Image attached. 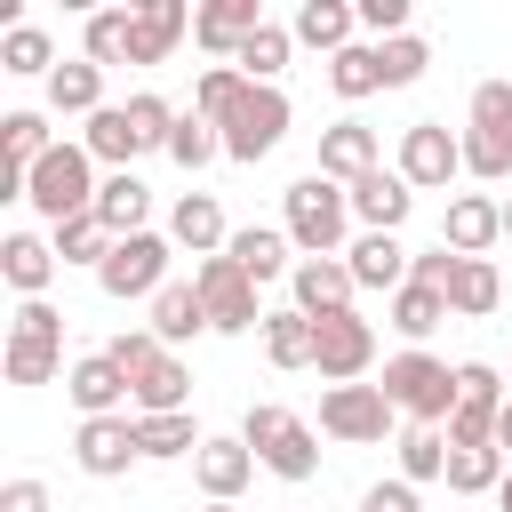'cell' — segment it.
Instances as JSON below:
<instances>
[{"label":"cell","mask_w":512,"mask_h":512,"mask_svg":"<svg viewBox=\"0 0 512 512\" xmlns=\"http://www.w3.org/2000/svg\"><path fill=\"white\" fill-rule=\"evenodd\" d=\"M280 232L296 240V256H344V232H352V192L328 184L320 168L296 176L280 192Z\"/></svg>","instance_id":"cell-1"},{"label":"cell","mask_w":512,"mask_h":512,"mask_svg":"<svg viewBox=\"0 0 512 512\" xmlns=\"http://www.w3.org/2000/svg\"><path fill=\"white\" fill-rule=\"evenodd\" d=\"M240 440L256 448V464H264L272 480H312V472H320V432H312L296 408H280V400H256V408L240 416Z\"/></svg>","instance_id":"cell-2"},{"label":"cell","mask_w":512,"mask_h":512,"mask_svg":"<svg viewBox=\"0 0 512 512\" xmlns=\"http://www.w3.org/2000/svg\"><path fill=\"white\" fill-rule=\"evenodd\" d=\"M384 400H392L408 424H432V432H440V424L456 416V368L432 360L424 344H408V352L384 360Z\"/></svg>","instance_id":"cell-3"},{"label":"cell","mask_w":512,"mask_h":512,"mask_svg":"<svg viewBox=\"0 0 512 512\" xmlns=\"http://www.w3.org/2000/svg\"><path fill=\"white\" fill-rule=\"evenodd\" d=\"M464 168L472 176H512V80H480L464 104Z\"/></svg>","instance_id":"cell-4"},{"label":"cell","mask_w":512,"mask_h":512,"mask_svg":"<svg viewBox=\"0 0 512 512\" xmlns=\"http://www.w3.org/2000/svg\"><path fill=\"white\" fill-rule=\"evenodd\" d=\"M96 192H104V184H96L88 144H56V152L32 168V192H24V200H32L48 224H72V216H88V208H96Z\"/></svg>","instance_id":"cell-5"},{"label":"cell","mask_w":512,"mask_h":512,"mask_svg":"<svg viewBox=\"0 0 512 512\" xmlns=\"http://www.w3.org/2000/svg\"><path fill=\"white\" fill-rule=\"evenodd\" d=\"M56 360H64V312H56L48 296L16 304V320H8V352H0L8 384H48Z\"/></svg>","instance_id":"cell-6"},{"label":"cell","mask_w":512,"mask_h":512,"mask_svg":"<svg viewBox=\"0 0 512 512\" xmlns=\"http://www.w3.org/2000/svg\"><path fill=\"white\" fill-rule=\"evenodd\" d=\"M168 232H128V240H112V256H104V272H96V288L112 296V304H128V296H160L168 288Z\"/></svg>","instance_id":"cell-7"},{"label":"cell","mask_w":512,"mask_h":512,"mask_svg":"<svg viewBox=\"0 0 512 512\" xmlns=\"http://www.w3.org/2000/svg\"><path fill=\"white\" fill-rule=\"evenodd\" d=\"M192 288H200V304H208V328H216V336H248V328H264L256 280H248L232 256H200V264H192Z\"/></svg>","instance_id":"cell-8"},{"label":"cell","mask_w":512,"mask_h":512,"mask_svg":"<svg viewBox=\"0 0 512 512\" xmlns=\"http://www.w3.org/2000/svg\"><path fill=\"white\" fill-rule=\"evenodd\" d=\"M216 136H224V160L256 168V160L288 136V96H280V88H264V80H248V96L232 104V120H224Z\"/></svg>","instance_id":"cell-9"},{"label":"cell","mask_w":512,"mask_h":512,"mask_svg":"<svg viewBox=\"0 0 512 512\" xmlns=\"http://www.w3.org/2000/svg\"><path fill=\"white\" fill-rule=\"evenodd\" d=\"M392 400H384V384H328L320 392V432L328 440H352V448H376L384 432H392Z\"/></svg>","instance_id":"cell-10"},{"label":"cell","mask_w":512,"mask_h":512,"mask_svg":"<svg viewBox=\"0 0 512 512\" xmlns=\"http://www.w3.org/2000/svg\"><path fill=\"white\" fill-rule=\"evenodd\" d=\"M416 192H440L456 168H464V136H448V120H416L400 128V160H392Z\"/></svg>","instance_id":"cell-11"},{"label":"cell","mask_w":512,"mask_h":512,"mask_svg":"<svg viewBox=\"0 0 512 512\" xmlns=\"http://www.w3.org/2000/svg\"><path fill=\"white\" fill-rule=\"evenodd\" d=\"M136 456H144V448H136V416H80V432H72V464H80L88 480H120Z\"/></svg>","instance_id":"cell-12"},{"label":"cell","mask_w":512,"mask_h":512,"mask_svg":"<svg viewBox=\"0 0 512 512\" xmlns=\"http://www.w3.org/2000/svg\"><path fill=\"white\" fill-rule=\"evenodd\" d=\"M288 288H296V312H304V320H336V312H352V296H360V280H352L344 256H296Z\"/></svg>","instance_id":"cell-13"},{"label":"cell","mask_w":512,"mask_h":512,"mask_svg":"<svg viewBox=\"0 0 512 512\" xmlns=\"http://www.w3.org/2000/svg\"><path fill=\"white\" fill-rule=\"evenodd\" d=\"M328 384H360L368 368H376V328L360 320V312H336V320H320V360H312Z\"/></svg>","instance_id":"cell-14"},{"label":"cell","mask_w":512,"mask_h":512,"mask_svg":"<svg viewBox=\"0 0 512 512\" xmlns=\"http://www.w3.org/2000/svg\"><path fill=\"white\" fill-rule=\"evenodd\" d=\"M192 480H200V496H208V504H232V496L256 480V448H248L240 432H208V440H200V456H192Z\"/></svg>","instance_id":"cell-15"},{"label":"cell","mask_w":512,"mask_h":512,"mask_svg":"<svg viewBox=\"0 0 512 512\" xmlns=\"http://www.w3.org/2000/svg\"><path fill=\"white\" fill-rule=\"evenodd\" d=\"M264 24H272L264 0H208V8H192V40H200L208 56H224V64H232Z\"/></svg>","instance_id":"cell-16"},{"label":"cell","mask_w":512,"mask_h":512,"mask_svg":"<svg viewBox=\"0 0 512 512\" xmlns=\"http://www.w3.org/2000/svg\"><path fill=\"white\" fill-rule=\"evenodd\" d=\"M496 240H504V200H488V192H456L448 216H440V248H456V256H488Z\"/></svg>","instance_id":"cell-17"},{"label":"cell","mask_w":512,"mask_h":512,"mask_svg":"<svg viewBox=\"0 0 512 512\" xmlns=\"http://www.w3.org/2000/svg\"><path fill=\"white\" fill-rule=\"evenodd\" d=\"M352 192V216L368 224V232H400L408 224V208H416V184L400 176V168H368L360 184H344Z\"/></svg>","instance_id":"cell-18"},{"label":"cell","mask_w":512,"mask_h":512,"mask_svg":"<svg viewBox=\"0 0 512 512\" xmlns=\"http://www.w3.org/2000/svg\"><path fill=\"white\" fill-rule=\"evenodd\" d=\"M128 392H136V416H176V408H192V368L160 344V352L128 376Z\"/></svg>","instance_id":"cell-19"},{"label":"cell","mask_w":512,"mask_h":512,"mask_svg":"<svg viewBox=\"0 0 512 512\" xmlns=\"http://www.w3.org/2000/svg\"><path fill=\"white\" fill-rule=\"evenodd\" d=\"M368 168H384L368 120H336V128H320V176H328V184H360Z\"/></svg>","instance_id":"cell-20"},{"label":"cell","mask_w":512,"mask_h":512,"mask_svg":"<svg viewBox=\"0 0 512 512\" xmlns=\"http://www.w3.org/2000/svg\"><path fill=\"white\" fill-rule=\"evenodd\" d=\"M344 264H352V280H360V288H384V296H400L416 256L400 248V232H360V240L344 248Z\"/></svg>","instance_id":"cell-21"},{"label":"cell","mask_w":512,"mask_h":512,"mask_svg":"<svg viewBox=\"0 0 512 512\" xmlns=\"http://www.w3.org/2000/svg\"><path fill=\"white\" fill-rule=\"evenodd\" d=\"M64 392H72V408H80V416H120V400H136L112 352H88V360H72Z\"/></svg>","instance_id":"cell-22"},{"label":"cell","mask_w":512,"mask_h":512,"mask_svg":"<svg viewBox=\"0 0 512 512\" xmlns=\"http://www.w3.org/2000/svg\"><path fill=\"white\" fill-rule=\"evenodd\" d=\"M184 32H192L184 0H136V48H128V64H168Z\"/></svg>","instance_id":"cell-23"},{"label":"cell","mask_w":512,"mask_h":512,"mask_svg":"<svg viewBox=\"0 0 512 512\" xmlns=\"http://www.w3.org/2000/svg\"><path fill=\"white\" fill-rule=\"evenodd\" d=\"M168 240H176V248H192V256H224V248H232V232H224L216 192H184V200L168 208Z\"/></svg>","instance_id":"cell-24"},{"label":"cell","mask_w":512,"mask_h":512,"mask_svg":"<svg viewBox=\"0 0 512 512\" xmlns=\"http://www.w3.org/2000/svg\"><path fill=\"white\" fill-rule=\"evenodd\" d=\"M0 280L32 304V296H48V280H56V240H40V232H8L0 240Z\"/></svg>","instance_id":"cell-25"},{"label":"cell","mask_w":512,"mask_h":512,"mask_svg":"<svg viewBox=\"0 0 512 512\" xmlns=\"http://www.w3.org/2000/svg\"><path fill=\"white\" fill-rule=\"evenodd\" d=\"M288 32H296L304 48H320V56H344L352 32H360V8H352V0H304Z\"/></svg>","instance_id":"cell-26"},{"label":"cell","mask_w":512,"mask_h":512,"mask_svg":"<svg viewBox=\"0 0 512 512\" xmlns=\"http://www.w3.org/2000/svg\"><path fill=\"white\" fill-rule=\"evenodd\" d=\"M112 240H128V232H144V216H152V192L136 184V168H112L104 176V192H96V208H88Z\"/></svg>","instance_id":"cell-27"},{"label":"cell","mask_w":512,"mask_h":512,"mask_svg":"<svg viewBox=\"0 0 512 512\" xmlns=\"http://www.w3.org/2000/svg\"><path fill=\"white\" fill-rule=\"evenodd\" d=\"M144 328H152L168 352H176V344H192V336L208 328V304H200V288H192V280H168V288L152 296V320H144Z\"/></svg>","instance_id":"cell-28"},{"label":"cell","mask_w":512,"mask_h":512,"mask_svg":"<svg viewBox=\"0 0 512 512\" xmlns=\"http://www.w3.org/2000/svg\"><path fill=\"white\" fill-rule=\"evenodd\" d=\"M288 248H296V240H288L280 224H248V232H232V248H224V256H232V264H240V272L264 288V280L296 272V264H288Z\"/></svg>","instance_id":"cell-29"},{"label":"cell","mask_w":512,"mask_h":512,"mask_svg":"<svg viewBox=\"0 0 512 512\" xmlns=\"http://www.w3.org/2000/svg\"><path fill=\"white\" fill-rule=\"evenodd\" d=\"M48 112H80V120H96V112H104V64H88V56L56 64V72H48Z\"/></svg>","instance_id":"cell-30"},{"label":"cell","mask_w":512,"mask_h":512,"mask_svg":"<svg viewBox=\"0 0 512 512\" xmlns=\"http://www.w3.org/2000/svg\"><path fill=\"white\" fill-rule=\"evenodd\" d=\"M264 352H272V368H312L320 360V320H304L296 304L264 312Z\"/></svg>","instance_id":"cell-31"},{"label":"cell","mask_w":512,"mask_h":512,"mask_svg":"<svg viewBox=\"0 0 512 512\" xmlns=\"http://www.w3.org/2000/svg\"><path fill=\"white\" fill-rule=\"evenodd\" d=\"M504 304V272L488 264V256H464L456 264V280H448V312H464V320H488Z\"/></svg>","instance_id":"cell-32"},{"label":"cell","mask_w":512,"mask_h":512,"mask_svg":"<svg viewBox=\"0 0 512 512\" xmlns=\"http://www.w3.org/2000/svg\"><path fill=\"white\" fill-rule=\"evenodd\" d=\"M200 424H192V408H176V416H136V448L152 456V464H168V456H200Z\"/></svg>","instance_id":"cell-33"},{"label":"cell","mask_w":512,"mask_h":512,"mask_svg":"<svg viewBox=\"0 0 512 512\" xmlns=\"http://www.w3.org/2000/svg\"><path fill=\"white\" fill-rule=\"evenodd\" d=\"M48 152H56V136H48L40 112H8V120H0V168H24V176H32Z\"/></svg>","instance_id":"cell-34"},{"label":"cell","mask_w":512,"mask_h":512,"mask_svg":"<svg viewBox=\"0 0 512 512\" xmlns=\"http://www.w3.org/2000/svg\"><path fill=\"white\" fill-rule=\"evenodd\" d=\"M392 448H400V480H408V488H424V480H448V432H432V424H408Z\"/></svg>","instance_id":"cell-35"},{"label":"cell","mask_w":512,"mask_h":512,"mask_svg":"<svg viewBox=\"0 0 512 512\" xmlns=\"http://www.w3.org/2000/svg\"><path fill=\"white\" fill-rule=\"evenodd\" d=\"M240 96H248V72H240V64H208V72L192 80V112H200L208 128H224Z\"/></svg>","instance_id":"cell-36"},{"label":"cell","mask_w":512,"mask_h":512,"mask_svg":"<svg viewBox=\"0 0 512 512\" xmlns=\"http://www.w3.org/2000/svg\"><path fill=\"white\" fill-rule=\"evenodd\" d=\"M0 72H16V80H48L56 72V40L40 32V24H16V32H0Z\"/></svg>","instance_id":"cell-37"},{"label":"cell","mask_w":512,"mask_h":512,"mask_svg":"<svg viewBox=\"0 0 512 512\" xmlns=\"http://www.w3.org/2000/svg\"><path fill=\"white\" fill-rule=\"evenodd\" d=\"M120 112H128V136H136V152H168L176 120H184V112H176L168 96H152V88H144V96H128Z\"/></svg>","instance_id":"cell-38"},{"label":"cell","mask_w":512,"mask_h":512,"mask_svg":"<svg viewBox=\"0 0 512 512\" xmlns=\"http://www.w3.org/2000/svg\"><path fill=\"white\" fill-rule=\"evenodd\" d=\"M440 320H448V296H440V288H424V280H408V288L392 296V328H400L408 344H424V336H432Z\"/></svg>","instance_id":"cell-39"},{"label":"cell","mask_w":512,"mask_h":512,"mask_svg":"<svg viewBox=\"0 0 512 512\" xmlns=\"http://www.w3.org/2000/svg\"><path fill=\"white\" fill-rule=\"evenodd\" d=\"M448 488L456 496H496L504 488V448H448Z\"/></svg>","instance_id":"cell-40"},{"label":"cell","mask_w":512,"mask_h":512,"mask_svg":"<svg viewBox=\"0 0 512 512\" xmlns=\"http://www.w3.org/2000/svg\"><path fill=\"white\" fill-rule=\"evenodd\" d=\"M136 48V8H96L88 16V64H128Z\"/></svg>","instance_id":"cell-41"},{"label":"cell","mask_w":512,"mask_h":512,"mask_svg":"<svg viewBox=\"0 0 512 512\" xmlns=\"http://www.w3.org/2000/svg\"><path fill=\"white\" fill-rule=\"evenodd\" d=\"M328 88L344 96V104H360V96H376L384 88V64H376V48H344V56H328Z\"/></svg>","instance_id":"cell-42"},{"label":"cell","mask_w":512,"mask_h":512,"mask_svg":"<svg viewBox=\"0 0 512 512\" xmlns=\"http://www.w3.org/2000/svg\"><path fill=\"white\" fill-rule=\"evenodd\" d=\"M288 48H296V32H288V24H264V32L232 56V64H240L248 80H264V88H272V80H280V64H288Z\"/></svg>","instance_id":"cell-43"},{"label":"cell","mask_w":512,"mask_h":512,"mask_svg":"<svg viewBox=\"0 0 512 512\" xmlns=\"http://www.w3.org/2000/svg\"><path fill=\"white\" fill-rule=\"evenodd\" d=\"M80 144H88V160H112V168H128V160H136V136H128V112H120V104H104V112L88 120V136H80Z\"/></svg>","instance_id":"cell-44"},{"label":"cell","mask_w":512,"mask_h":512,"mask_svg":"<svg viewBox=\"0 0 512 512\" xmlns=\"http://www.w3.org/2000/svg\"><path fill=\"white\" fill-rule=\"evenodd\" d=\"M168 160H176V168L192 176V168H208V160H224V136H216V128L200 120V112H184V120H176V136H168Z\"/></svg>","instance_id":"cell-45"},{"label":"cell","mask_w":512,"mask_h":512,"mask_svg":"<svg viewBox=\"0 0 512 512\" xmlns=\"http://www.w3.org/2000/svg\"><path fill=\"white\" fill-rule=\"evenodd\" d=\"M104 256H112V232H104L96 216L56 224V264H96V272H104Z\"/></svg>","instance_id":"cell-46"},{"label":"cell","mask_w":512,"mask_h":512,"mask_svg":"<svg viewBox=\"0 0 512 512\" xmlns=\"http://www.w3.org/2000/svg\"><path fill=\"white\" fill-rule=\"evenodd\" d=\"M376 64H384V88H416L424 64H432V48L416 32H400V40H376Z\"/></svg>","instance_id":"cell-47"},{"label":"cell","mask_w":512,"mask_h":512,"mask_svg":"<svg viewBox=\"0 0 512 512\" xmlns=\"http://www.w3.org/2000/svg\"><path fill=\"white\" fill-rule=\"evenodd\" d=\"M360 24H368L376 40H400V32H408V0H360Z\"/></svg>","instance_id":"cell-48"},{"label":"cell","mask_w":512,"mask_h":512,"mask_svg":"<svg viewBox=\"0 0 512 512\" xmlns=\"http://www.w3.org/2000/svg\"><path fill=\"white\" fill-rule=\"evenodd\" d=\"M360 512H424V504H416V488H408V480H376V488L360 496Z\"/></svg>","instance_id":"cell-49"},{"label":"cell","mask_w":512,"mask_h":512,"mask_svg":"<svg viewBox=\"0 0 512 512\" xmlns=\"http://www.w3.org/2000/svg\"><path fill=\"white\" fill-rule=\"evenodd\" d=\"M0 512H48V488L24 472V480H8V488H0Z\"/></svg>","instance_id":"cell-50"},{"label":"cell","mask_w":512,"mask_h":512,"mask_svg":"<svg viewBox=\"0 0 512 512\" xmlns=\"http://www.w3.org/2000/svg\"><path fill=\"white\" fill-rule=\"evenodd\" d=\"M496 448L512 456V400H504V416H496Z\"/></svg>","instance_id":"cell-51"},{"label":"cell","mask_w":512,"mask_h":512,"mask_svg":"<svg viewBox=\"0 0 512 512\" xmlns=\"http://www.w3.org/2000/svg\"><path fill=\"white\" fill-rule=\"evenodd\" d=\"M496 504H504V512H512V472H504V488H496Z\"/></svg>","instance_id":"cell-52"},{"label":"cell","mask_w":512,"mask_h":512,"mask_svg":"<svg viewBox=\"0 0 512 512\" xmlns=\"http://www.w3.org/2000/svg\"><path fill=\"white\" fill-rule=\"evenodd\" d=\"M504 240H512V200H504Z\"/></svg>","instance_id":"cell-53"},{"label":"cell","mask_w":512,"mask_h":512,"mask_svg":"<svg viewBox=\"0 0 512 512\" xmlns=\"http://www.w3.org/2000/svg\"><path fill=\"white\" fill-rule=\"evenodd\" d=\"M200 512H232V504H200Z\"/></svg>","instance_id":"cell-54"}]
</instances>
